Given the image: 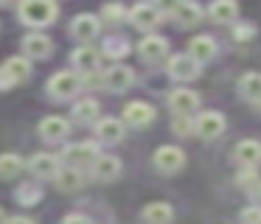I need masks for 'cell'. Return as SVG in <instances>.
<instances>
[{"mask_svg": "<svg viewBox=\"0 0 261 224\" xmlns=\"http://www.w3.org/2000/svg\"><path fill=\"white\" fill-rule=\"evenodd\" d=\"M101 17L107 22H121V20H124V6H104Z\"/></svg>", "mask_w": 261, "mask_h": 224, "instance_id": "1f68e13d", "label": "cell"}, {"mask_svg": "<svg viewBox=\"0 0 261 224\" xmlns=\"http://www.w3.org/2000/svg\"><path fill=\"white\" fill-rule=\"evenodd\" d=\"M171 17L180 25H197V22H202V9L197 3H177L171 9Z\"/></svg>", "mask_w": 261, "mask_h": 224, "instance_id": "cb8c5ba5", "label": "cell"}, {"mask_svg": "<svg viewBox=\"0 0 261 224\" xmlns=\"http://www.w3.org/2000/svg\"><path fill=\"white\" fill-rule=\"evenodd\" d=\"M138 53H141L143 62L158 65V62L166 59V53H169V42H166L163 37H158V34H146V37L138 42Z\"/></svg>", "mask_w": 261, "mask_h": 224, "instance_id": "9c48e42d", "label": "cell"}, {"mask_svg": "<svg viewBox=\"0 0 261 224\" xmlns=\"http://www.w3.org/2000/svg\"><path fill=\"white\" fill-rule=\"evenodd\" d=\"M0 224H6V213L0 210Z\"/></svg>", "mask_w": 261, "mask_h": 224, "instance_id": "f35d334b", "label": "cell"}, {"mask_svg": "<svg viewBox=\"0 0 261 224\" xmlns=\"http://www.w3.org/2000/svg\"><path fill=\"white\" fill-rule=\"evenodd\" d=\"M211 20L214 22H222V25H230V22H236L239 17V6L233 3V0H219V3H214L208 9Z\"/></svg>", "mask_w": 261, "mask_h": 224, "instance_id": "603a6c76", "label": "cell"}, {"mask_svg": "<svg viewBox=\"0 0 261 224\" xmlns=\"http://www.w3.org/2000/svg\"><path fill=\"white\" fill-rule=\"evenodd\" d=\"M90 174H93V179H98V182H113V179L121 174V162H118V157H113V154H101V157H98V160L90 165Z\"/></svg>", "mask_w": 261, "mask_h": 224, "instance_id": "e0dca14e", "label": "cell"}, {"mask_svg": "<svg viewBox=\"0 0 261 224\" xmlns=\"http://www.w3.org/2000/svg\"><path fill=\"white\" fill-rule=\"evenodd\" d=\"M236 182L242 185V188H247V190H250L255 182H258V177H255V168H244V171L239 174V179H236Z\"/></svg>", "mask_w": 261, "mask_h": 224, "instance_id": "d6a6232c", "label": "cell"}, {"mask_svg": "<svg viewBox=\"0 0 261 224\" xmlns=\"http://www.w3.org/2000/svg\"><path fill=\"white\" fill-rule=\"evenodd\" d=\"M59 157L51 154V151H37L34 157L29 160V171L34 174L37 179H54L59 174Z\"/></svg>", "mask_w": 261, "mask_h": 224, "instance_id": "ba28073f", "label": "cell"}, {"mask_svg": "<svg viewBox=\"0 0 261 224\" xmlns=\"http://www.w3.org/2000/svg\"><path fill=\"white\" fill-rule=\"evenodd\" d=\"M174 132L188 134V132H191V121H188V118H177V121H174Z\"/></svg>", "mask_w": 261, "mask_h": 224, "instance_id": "836d02e7", "label": "cell"}, {"mask_svg": "<svg viewBox=\"0 0 261 224\" xmlns=\"http://www.w3.org/2000/svg\"><path fill=\"white\" fill-rule=\"evenodd\" d=\"M124 121L135 129H143L154 121V106L146 104V101H132V104L124 106Z\"/></svg>", "mask_w": 261, "mask_h": 224, "instance_id": "4fadbf2b", "label": "cell"}, {"mask_svg": "<svg viewBox=\"0 0 261 224\" xmlns=\"http://www.w3.org/2000/svg\"><path fill=\"white\" fill-rule=\"evenodd\" d=\"M214 53H216V42H214V37H205V34L194 37L191 45H188V56H191L197 65H199V62H211V59H214Z\"/></svg>", "mask_w": 261, "mask_h": 224, "instance_id": "ffe728a7", "label": "cell"}, {"mask_svg": "<svg viewBox=\"0 0 261 224\" xmlns=\"http://www.w3.org/2000/svg\"><path fill=\"white\" fill-rule=\"evenodd\" d=\"M70 132V123L65 121V118L59 115H51V118H42L40 121V137L48 140V143H59V140H65Z\"/></svg>", "mask_w": 261, "mask_h": 224, "instance_id": "9a60e30c", "label": "cell"}, {"mask_svg": "<svg viewBox=\"0 0 261 224\" xmlns=\"http://www.w3.org/2000/svg\"><path fill=\"white\" fill-rule=\"evenodd\" d=\"M104 53H110V56H126V53H129V42H126V39H110L107 48H104Z\"/></svg>", "mask_w": 261, "mask_h": 224, "instance_id": "f546056e", "label": "cell"}, {"mask_svg": "<svg viewBox=\"0 0 261 224\" xmlns=\"http://www.w3.org/2000/svg\"><path fill=\"white\" fill-rule=\"evenodd\" d=\"M79 90H82V76L73 73V70H59V73H54L51 81H48V93H51V98H57V101L73 98Z\"/></svg>", "mask_w": 261, "mask_h": 224, "instance_id": "7a4b0ae2", "label": "cell"}, {"mask_svg": "<svg viewBox=\"0 0 261 224\" xmlns=\"http://www.w3.org/2000/svg\"><path fill=\"white\" fill-rule=\"evenodd\" d=\"M98 59H101V53H98L96 48H90V45H79V48L73 50V56H70V62H73V67L79 73H96L98 67Z\"/></svg>", "mask_w": 261, "mask_h": 224, "instance_id": "ac0fdd59", "label": "cell"}, {"mask_svg": "<svg viewBox=\"0 0 261 224\" xmlns=\"http://www.w3.org/2000/svg\"><path fill=\"white\" fill-rule=\"evenodd\" d=\"M62 157H65V162H68L70 168H82V165H93L101 154H98L96 143H70Z\"/></svg>", "mask_w": 261, "mask_h": 224, "instance_id": "8992f818", "label": "cell"}, {"mask_svg": "<svg viewBox=\"0 0 261 224\" xmlns=\"http://www.w3.org/2000/svg\"><path fill=\"white\" fill-rule=\"evenodd\" d=\"M239 93L244 95L247 101H258L261 98V73H247V76H242V81H239Z\"/></svg>", "mask_w": 261, "mask_h": 224, "instance_id": "484cf974", "label": "cell"}, {"mask_svg": "<svg viewBox=\"0 0 261 224\" xmlns=\"http://www.w3.org/2000/svg\"><path fill=\"white\" fill-rule=\"evenodd\" d=\"M169 106L177 118H191V112L199 106V95L194 90H174L169 95Z\"/></svg>", "mask_w": 261, "mask_h": 224, "instance_id": "7c38bea8", "label": "cell"}, {"mask_svg": "<svg viewBox=\"0 0 261 224\" xmlns=\"http://www.w3.org/2000/svg\"><path fill=\"white\" fill-rule=\"evenodd\" d=\"M54 179H57V188L65 190V193H73V190H79L82 182H85L79 168H70V165H68V168H59V174H57Z\"/></svg>", "mask_w": 261, "mask_h": 224, "instance_id": "d4e9b609", "label": "cell"}, {"mask_svg": "<svg viewBox=\"0 0 261 224\" xmlns=\"http://www.w3.org/2000/svg\"><path fill=\"white\" fill-rule=\"evenodd\" d=\"M98 31H101V20H98L96 14H76L73 22H70V34H73V39H79L82 45H90L93 39L98 37Z\"/></svg>", "mask_w": 261, "mask_h": 224, "instance_id": "5b68a950", "label": "cell"}, {"mask_svg": "<svg viewBox=\"0 0 261 224\" xmlns=\"http://www.w3.org/2000/svg\"><path fill=\"white\" fill-rule=\"evenodd\" d=\"M225 126H227V121H225L222 112H202V115L197 118V123H194V132L202 140H214L225 132Z\"/></svg>", "mask_w": 261, "mask_h": 224, "instance_id": "30bf717a", "label": "cell"}, {"mask_svg": "<svg viewBox=\"0 0 261 224\" xmlns=\"http://www.w3.org/2000/svg\"><path fill=\"white\" fill-rule=\"evenodd\" d=\"M62 224H90V218L79 216V213H70V216H65V221H62Z\"/></svg>", "mask_w": 261, "mask_h": 224, "instance_id": "e575fe53", "label": "cell"}, {"mask_svg": "<svg viewBox=\"0 0 261 224\" xmlns=\"http://www.w3.org/2000/svg\"><path fill=\"white\" fill-rule=\"evenodd\" d=\"M31 76V62L23 56H12L0 65V90H12L14 84L25 81Z\"/></svg>", "mask_w": 261, "mask_h": 224, "instance_id": "3957f363", "label": "cell"}, {"mask_svg": "<svg viewBox=\"0 0 261 224\" xmlns=\"http://www.w3.org/2000/svg\"><path fill=\"white\" fill-rule=\"evenodd\" d=\"M17 199H20V205H37L40 202V188L37 185H23L17 190Z\"/></svg>", "mask_w": 261, "mask_h": 224, "instance_id": "f1b7e54d", "label": "cell"}, {"mask_svg": "<svg viewBox=\"0 0 261 224\" xmlns=\"http://www.w3.org/2000/svg\"><path fill=\"white\" fill-rule=\"evenodd\" d=\"M233 37H236V39H247V37H253V28H236Z\"/></svg>", "mask_w": 261, "mask_h": 224, "instance_id": "8d00e7d4", "label": "cell"}, {"mask_svg": "<svg viewBox=\"0 0 261 224\" xmlns=\"http://www.w3.org/2000/svg\"><path fill=\"white\" fill-rule=\"evenodd\" d=\"M20 20L31 28H42V25H51L54 20L59 17V6L54 0H23L17 9Z\"/></svg>", "mask_w": 261, "mask_h": 224, "instance_id": "6da1fadb", "label": "cell"}, {"mask_svg": "<svg viewBox=\"0 0 261 224\" xmlns=\"http://www.w3.org/2000/svg\"><path fill=\"white\" fill-rule=\"evenodd\" d=\"M23 171V160L17 154H0V179H14L17 174Z\"/></svg>", "mask_w": 261, "mask_h": 224, "instance_id": "83f0119b", "label": "cell"}, {"mask_svg": "<svg viewBox=\"0 0 261 224\" xmlns=\"http://www.w3.org/2000/svg\"><path fill=\"white\" fill-rule=\"evenodd\" d=\"M255 106H258V109H261V98H258V101H255Z\"/></svg>", "mask_w": 261, "mask_h": 224, "instance_id": "ab89813d", "label": "cell"}, {"mask_svg": "<svg viewBox=\"0 0 261 224\" xmlns=\"http://www.w3.org/2000/svg\"><path fill=\"white\" fill-rule=\"evenodd\" d=\"M96 134L101 143H121V137H124V123L118 118H101L96 123Z\"/></svg>", "mask_w": 261, "mask_h": 224, "instance_id": "44dd1931", "label": "cell"}, {"mask_svg": "<svg viewBox=\"0 0 261 224\" xmlns=\"http://www.w3.org/2000/svg\"><path fill=\"white\" fill-rule=\"evenodd\" d=\"M129 20H132V25L141 28V31H152V28L160 25L163 11H160V6H154V3H138L135 9L129 11Z\"/></svg>", "mask_w": 261, "mask_h": 224, "instance_id": "52a82bcc", "label": "cell"}, {"mask_svg": "<svg viewBox=\"0 0 261 224\" xmlns=\"http://www.w3.org/2000/svg\"><path fill=\"white\" fill-rule=\"evenodd\" d=\"M141 216L146 224H171L174 210H171V205H166V202H152V205L143 207Z\"/></svg>", "mask_w": 261, "mask_h": 224, "instance_id": "7402d4cb", "label": "cell"}, {"mask_svg": "<svg viewBox=\"0 0 261 224\" xmlns=\"http://www.w3.org/2000/svg\"><path fill=\"white\" fill-rule=\"evenodd\" d=\"M104 87L110 90V93H124V90H129L132 84H135V73H132V67L126 65H113L107 73H104Z\"/></svg>", "mask_w": 261, "mask_h": 224, "instance_id": "8fae6325", "label": "cell"}, {"mask_svg": "<svg viewBox=\"0 0 261 224\" xmlns=\"http://www.w3.org/2000/svg\"><path fill=\"white\" fill-rule=\"evenodd\" d=\"M51 48H54V42L40 31L29 34V37L23 39V50H25L29 59H45V56H51Z\"/></svg>", "mask_w": 261, "mask_h": 224, "instance_id": "d6986e66", "label": "cell"}, {"mask_svg": "<svg viewBox=\"0 0 261 224\" xmlns=\"http://www.w3.org/2000/svg\"><path fill=\"white\" fill-rule=\"evenodd\" d=\"M250 196H253V199H258V202H261V179H258V182L253 185V188H250Z\"/></svg>", "mask_w": 261, "mask_h": 224, "instance_id": "74e56055", "label": "cell"}, {"mask_svg": "<svg viewBox=\"0 0 261 224\" xmlns=\"http://www.w3.org/2000/svg\"><path fill=\"white\" fill-rule=\"evenodd\" d=\"M6 224H37L34 218H25V216H14V218H6Z\"/></svg>", "mask_w": 261, "mask_h": 224, "instance_id": "d590c367", "label": "cell"}, {"mask_svg": "<svg viewBox=\"0 0 261 224\" xmlns=\"http://www.w3.org/2000/svg\"><path fill=\"white\" fill-rule=\"evenodd\" d=\"M233 160L242 168H258L261 162V143L258 140H242V143L233 149Z\"/></svg>", "mask_w": 261, "mask_h": 224, "instance_id": "2e32d148", "label": "cell"}, {"mask_svg": "<svg viewBox=\"0 0 261 224\" xmlns=\"http://www.w3.org/2000/svg\"><path fill=\"white\" fill-rule=\"evenodd\" d=\"M242 224H261V207L258 205H250L242 210Z\"/></svg>", "mask_w": 261, "mask_h": 224, "instance_id": "4dcf8cb0", "label": "cell"}, {"mask_svg": "<svg viewBox=\"0 0 261 224\" xmlns=\"http://www.w3.org/2000/svg\"><path fill=\"white\" fill-rule=\"evenodd\" d=\"M182 165H186V151L177 146H160L154 151V168L160 174H177Z\"/></svg>", "mask_w": 261, "mask_h": 224, "instance_id": "277c9868", "label": "cell"}, {"mask_svg": "<svg viewBox=\"0 0 261 224\" xmlns=\"http://www.w3.org/2000/svg\"><path fill=\"white\" fill-rule=\"evenodd\" d=\"M73 121H79V123H93L96 121L98 123V101H93V98L79 101V104L73 106Z\"/></svg>", "mask_w": 261, "mask_h": 224, "instance_id": "4316f807", "label": "cell"}, {"mask_svg": "<svg viewBox=\"0 0 261 224\" xmlns=\"http://www.w3.org/2000/svg\"><path fill=\"white\" fill-rule=\"evenodd\" d=\"M169 76L177 78V81H191V78L199 76V65L188 53L171 56V59H169Z\"/></svg>", "mask_w": 261, "mask_h": 224, "instance_id": "5bb4252c", "label": "cell"}]
</instances>
